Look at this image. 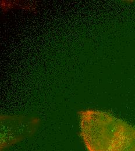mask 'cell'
Instances as JSON below:
<instances>
[{
  "mask_svg": "<svg viewBox=\"0 0 135 151\" xmlns=\"http://www.w3.org/2000/svg\"><path fill=\"white\" fill-rule=\"evenodd\" d=\"M80 134L88 151H135V127L103 111L80 112Z\"/></svg>",
  "mask_w": 135,
  "mask_h": 151,
  "instance_id": "obj_1",
  "label": "cell"
},
{
  "mask_svg": "<svg viewBox=\"0 0 135 151\" xmlns=\"http://www.w3.org/2000/svg\"><path fill=\"white\" fill-rule=\"evenodd\" d=\"M37 124L38 122L35 119L17 116L3 117L1 123V150L31 135Z\"/></svg>",
  "mask_w": 135,
  "mask_h": 151,
  "instance_id": "obj_2",
  "label": "cell"
}]
</instances>
